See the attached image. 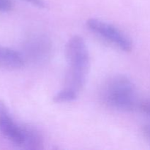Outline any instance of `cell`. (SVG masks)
Segmentation results:
<instances>
[{
  "label": "cell",
  "mask_w": 150,
  "mask_h": 150,
  "mask_svg": "<svg viewBox=\"0 0 150 150\" xmlns=\"http://www.w3.org/2000/svg\"><path fill=\"white\" fill-rule=\"evenodd\" d=\"M13 7V3L11 0H0V13L10 11Z\"/></svg>",
  "instance_id": "9"
},
{
  "label": "cell",
  "mask_w": 150,
  "mask_h": 150,
  "mask_svg": "<svg viewBox=\"0 0 150 150\" xmlns=\"http://www.w3.org/2000/svg\"><path fill=\"white\" fill-rule=\"evenodd\" d=\"M100 96L105 105L118 111H133L137 105L135 85L123 75H116L108 79L102 86Z\"/></svg>",
  "instance_id": "2"
},
{
  "label": "cell",
  "mask_w": 150,
  "mask_h": 150,
  "mask_svg": "<svg viewBox=\"0 0 150 150\" xmlns=\"http://www.w3.org/2000/svg\"><path fill=\"white\" fill-rule=\"evenodd\" d=\"M67 74L63 89L79 95L83 89L90 68V56L84 40L75 35L66 44Z\"/></svg>",
  "instance_id": "1"
},
{
  "label": "cell",
  "mask_w": 150,
  "mask_h": 150,
  "mask_svg": "<svg viewBox=\"0 0 150 150\" xmlns=\"http://www.w3.org/2000/svg\"><path fill=\"white\" fill-rule=\"evenodd\" d=\"M26 1L32 3V4L40 7V8H45L46 7V4H45L44 0H26Z\"/></svg>",
  "instance_id": "11"
},
{
  "label": "cell",
  "mask_w": 150,
  "mask_h": 150,
  "mask_svg": "<svg viewBox=\"0 0 150 150\" xmlns=\"http://www.w3.org/2000/svg\"><path fill=\"white\" fill-rule=\"evenodd\" d=\"M26 54L32 62L44 61L51 52L49 40L42 35L32 36L25 45Z\"/></svg>",
  "instance_id": "5"
},
{
  "label": "cell",
  "mask_w": 150,
  "mask_h": 150,
  "mask_svg": "<svg viewBox=\"0 0 150 150\" xmlns=\"http://www.w3.org/2000/svg\"><path fill=\"white\" fill-rule=\"evenodd\" d=\"M77 95H75L70 91L67 90L65 89H62L56 94L53 100H54V102L57 103H61L72 102V101L75 100L77 98Z\"/></svg>",
  "instance_id": "8"
},
{
  "label": "cell",
  "mask_w": 150,
  "mask_h": 150,
  "mask_svg": "<svg viewBox=\"0 0 150 150\" xmlns=\"http://www.w3.org/2000/svg\"><path fill=\"white\" fill-rule=\"evenodd\" d=\"M23 144L22 147L30 150L43 149L44 141L39 130L29 125H23Z\"/></svg>",
  "instance_id": "7"
},
{
  "label": "cell",
  "mask_w": 150,
  "mask_h": 150,
  "mask_svg": "<svg viewBox=\"0 0 150 150\" xmlns=\"http://www.w3.org/2000/svg\"><path fill=\"white\" fill-rule=\"evenodd\" d=\"M139 107L142 112L150 117V99L144 100L139 103Z\"/></svg>",
  "instance_id": "10"
},
{
  "label": "cell",
  "mask_w": 150,
  "mask_h": 150,
  "mask_svg": "<svg viewBox=\"0 0 150 150\" xmlns=\"http://www.w3.org/2000/svg\"><path fill=\"white\" fill-rule=\"evenodd\" d=\"M142 132H143V134L145 138L150 142V125H146L144 126L142 128Z\"/></svg>",
  "instance_id": "12"
},
{
  "label": "cell",
  "mask_w": 150,
  "mask_h": 150,
  "mask_svg": "<svg viewBox=\"0 0 150 150\" xmlns=\"http://www.w3.org/2000/svg\"><path fill=\"white\" fill-rule=\"evenodd\" d=\"M25 58L21 54L12 48L0 46V67L18 69L23 67Z\"/></svg>",
  "instance_id": "6"
},
{
  "label": "cell",
  "mask_w": 150,
  "mask_h": 150,
  "mask_svg": "<svg viewBox=\"0 0 150 150\" xmlns=\"http://www.w3.org/2000/svg\"><path fill=\"white\" fill-rule=\"evenodd\" d=\"M0 132L13 144L23 146V125L18 124L4 102L0 100Z\"/></svg>",
  "instance_id": "4"
},
{
  "label": "cell",
  "mask_w": 150,
  "mask_h": 150,
  "mask_svg": "<svg viewBox=\"0 0 150 150\" xmlns=\"http://www.w3.org/2000/svg\"><path fill=\"white\" fill-rule=\"evenodd\" d=\"M86 25L92 32L100 35L122 51L130 52L133 49L131 40L111 23L98 18H89L86 21Z\"/></svg>",
  "instance_id": "3"
}]
</instances>
